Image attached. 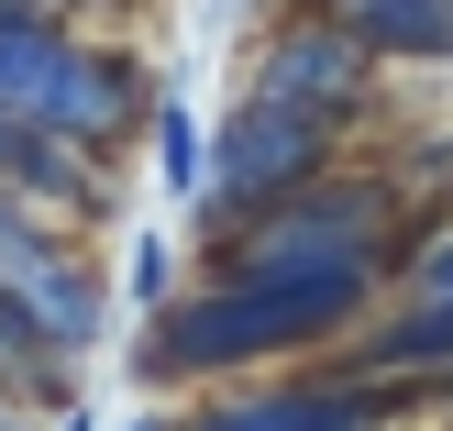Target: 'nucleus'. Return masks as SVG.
<instances>
[{
    "label": "nucleus",
    "instance_id": "f257e3e1",
    "mask_svg": "<svg viewBox=\"0 0 453 431\" xmlns=\"http://www.w3.org/2000/svg\"><path fill=\"white\" fill-rule=\"evenodd\" d=\"M398 277H199L133 332V376L144 388H233V376H277L299 354H332L376 321Z\"/></svg>",
    "mask_w": 453,
    "mask_h": 431
},
{
    "label": "nucleus",
    "instance_id": "0eeeda50",
    "mask_svg": "<svg viewBox=\"0 0 453 431\" xmlns=\"http://www.w3.org/2000/svg\"><path fill=\"white\" fill-rule=\"evenodd\" d=\"M310 12L354 22L388 66H453V0H310Z\"/></svg>",
    "mask_w": 453,
    "mask_h": 431
},
{
    "label": "nucleus",
    "instance_id": "6e6552de",
    "mask_svg": "<svg viewBox=\"0 0 453 431\" xmlns=\"http://www.w3.org/2000/svg\"><path fill=\"white\" fill-rule=\"evenodd\" d=\"M66 366H78V354L56 343V332L34 321V310L12 299V288H0V398H12V410H66Z\"/></svg>",
    "mask_w": 453,
    "mask_h": 431
},
{
    "label": "nucleus",
    "instance_id": "dca6fc26",
    "mask_svg": "<svg viewBox=\"0 0 453 431\" xmlns=\"http://www.w3.org/2000/svg\"><path fill=\"white\" fill-rule=\"evenodd\" d=\"M12 431H44V420H34V410H22V420H12Z\"/></svg>",
    "mask_w": 453,
    "mask_h": 431
},
{
    "label": "nucleus",
    "instance_id": "20e7f679",
    "mask_svg": "<svg viewBox=\"0 0 453 431\" xmlns=\"http://www.w3.org/2000/svg\"><path fill=\"white\" fill-rule=\"evenodd\" d=\"M376 78H388V56H376L354 22L310 12V0H288L255 34V56H243V89H255V100H299V111H332V122H365Z\"/></svg>",
    "mask_w": 453,
    "mask_h": 431
},
{
    "label": "nucleus",
    "instance_id": "f8f14e48",
    "mask_svg": "<svg viewBox=\"0 0 453 431\" xmlns=\"http://www.w3.org/2000/svg\"><path fill=\"white\" fill-rule=\"evenodd\" d=\"M56 431H100V420H88V410H78V398H66V410H56Z\"/></svg>",
    "mask_w": 453,
    "mask_h": 431
},
{
    "label": "nucleus",
    "instance_id": "9b49d317",
    "mask_svg": "<svg viewBox=\"0 0 453 431\" xmlns=\"http://www.w3.org/2000/svg\"><path fill=\"white\" fill-rule=\"evenodd\" d=\"M44 12H66V22H122L133 0H44Z\"/></svg>",
    "mask_w": 453,
    "mask_h": 431
},
{
    "label": "nucleus",
    "instance_id": "f03ea898",
    "mask_svg": "<svg viewBox=\"0 0 453 431\" xmlns=\"http://www.w3.org/2000/svg\"><path fill=\"white\" fill-rule=\"evenodd\" d=\"M211 277H398L410 266V233H398V177L376 166H332L310 189L265 199L255 221H221Z\"/></svg>",
    "mask_w": 453,
    "mask_h": 431
},
{
    "label": "nucleus",
    "instance_id": "ddd939ff",
    "mask_svg": "<svg viewBox=\"0 0 453 431\" xmlns=\"http://www.w3.org/2000/svg\"><path fill=\"white\" fill-rule=\"evenodd\" d=\"M22 12H44V0H0V22H22Z\"/></svg>",
    "mask_w": 453,
    "mask_h": 431
},
{
    "label": "nucleus",
    "instance_id": "423d86ee",
    "mask_svg": "<svg viewBox=\"0 0 453 431\" xmlns=\"http://www.w3.org/2000/svg\"><path fill=\"white\" fill-rule=\"evenodd\" d=\"M0 189L22 199V211H44V221H111V155H88V144H66L56 122H12L0 111Z\"/></svg>",
    "mask_w": 453,
    "mask_h": 431
},
{
    "label": "nucleus",
    "instance_id": "7ed1b4c3",
    "mask_svg": "<svg viewBox=\"0 0 453 431\" xmlns=\"http://www.w3.org/2000/svg\"><path fill=\"white\" fill-rule=\"evenodd\" d=\"M343 133H354V122H332V111L255 100V89H243V100L221 111V133H211V199H199V233L255 221L265 199H288V189H310V177H332V166H343Z\"/></svg>",
    "mask_w": 453,
    "mask_h": 431
},
{
    "label": "nucleus",
    "instance_id": "4468645a",
    "mask_svg": "<svg viewBox=\"0 0 453 431\" xmlns=\"http://www.w3.org/2000/svg\"><path fill=\"white\" fill-rule=\"evenodd\" d=\"M133 431H177V420H155V410H144V420H133Z\"/></svg>",
    "mask_w": 453,
    "mask_h": 431
},
{
    "label": "nucleus",
    "instance_id": "39448f33",
    "mask_svg": "<svg viewBox=\"0 0 453 431\" xmlns=\"http://www.w3.org/2000/svg\"><path fill=\"white\" fill-rule=\"evenodd\" d=\"M0 288H12V299L34 310L66 354H88V343L111 332V277L78 255V233H66V221H44V211H22L12 233H0Z\"/></svg>",
    "mask_w": 453,
    "mask_h": 431
},
{
    "label": "nucleus",
    "instance_id": "9d476101",
    "mask_svg": "<svg viewBox=\"0 0 453 431\" xmlns=\"http://www.w3.org/2000/svg\"><path fill=\"white\" fill-rule=\"evenodd\" d=\"M111 288H122L133 310H166V299H177V255H166V233H133V243H122V277H111Z\"/></svg>",
    "mask_w": 453,
    "mask_h": 431
},
{
    "label": "nucleus",
    "instance_id": "2eb2a0df",
    "mask_svg": "<svg viewBox=\"0 0 453 431\" xmlns=\"http://www.w3.org/2000/svg\"><path fill=\"white\" fill-rule=\"evenodd\" d=\"M12 420H22V410H12V398H0V431H12Z\"/></svg>",
    "mask_w": 453,
    "mask_h": 431
},
{
    "label": "nucleus",
    "instance_id": "1a4fd4ad",
    "mask_svg": "<svg viewBox=\"0 0 453 431\" xmlns=\"http://www.w3.org/2000/svg\"><path fill=\"white\" fill-rule=\"evenodd\" d=\"M155 177H166L177 199H211V133H199L177 100H155Z\"/></svg>",
    "mask_w": 453,
    "mask_h": 431
}]
</instances>
